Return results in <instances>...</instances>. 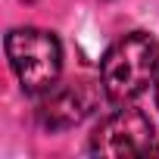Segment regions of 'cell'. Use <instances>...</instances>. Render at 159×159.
<instances>
[{"label": "cell", "instance_id": "1", "mask_svg": "<svg viewBox=\"0 0 159 159\" xmlns=\"http://www.w3.org/2000/svg\"><path fill=\"white\" fill-rule=\"evenodd\" d=\"M159 78V44L147 31L122 34L100 62V88L109 103L128 106Z\"/></svg>", "mask_w": 159, "mask_h": 159}, {"label": "cell", "instance_id": "2", "mask_svg": "<svg viewBox=\"0 0 159 159\" xmlns=\"http://www.w3.org/2000/svg\"><path fill=\"white\" fill-rule=\"evenodd\" d=\"M7 59L19 78V84L28 94H44L59 81V69H62V47L53 31L44 28H13L3 41Z\"/></svg>", "mask_w": 159, "mask_h": 159}, {"label": "cell", "instance_id": "3", "mask_svg": "<svg viewBox=\"0 0 159 159\" xmlns=\"http://www.w3.org/2000/svg\"><path fill=\"white\" fill-rule=\"evenodd\" d=\"M153 147V122L143 109L137 106H125L116 109L112 116H106L94 134L88 150L94 156H106V159H122V156H147V150Z\"/></svg>", "mask_w": 159, "mask_h": 159}, {"label": "cell", "instance_id": "4", "mask_svg": "<svg viewBox=\"0 0 159 159\" xmlns=\"http://www.w3.org/2000/svg\"><path fill=\"white\" fill-rule=\"evenodd\" d=\"M94 109V94L81 81H69V84H53L50 91L38 94V122L47 131H66L81 125Z\"/></svg>", "mask_w": 159, "mask_h": 159}, {"label": "cell", "instance_id": "5", "mask_svg": "<svg viewBox=\"0 0 159 159\" xmlns=\"http://www.w3.org/2000/svg\"><path fill=\"white\" fill-rule=\"evenodd\" d=\"M147 156H159V143H156V140H153V147L147 150Z\"/></svg>", "mask_w": 159, "mask_h": 159}, {"label": "cell", "instance_id": "6", "mask_svg": "<svg viewBox=\"0 0 159 159\" xmlns=\"http://www.w3.org/2000/svg\"><path fill=\"white\" fill-rule=\"evenodd\" d=\"M156 106H159V78H156Z\"/></svg>", "mask_w": 159, "mask_h": 159}]
</instances>
